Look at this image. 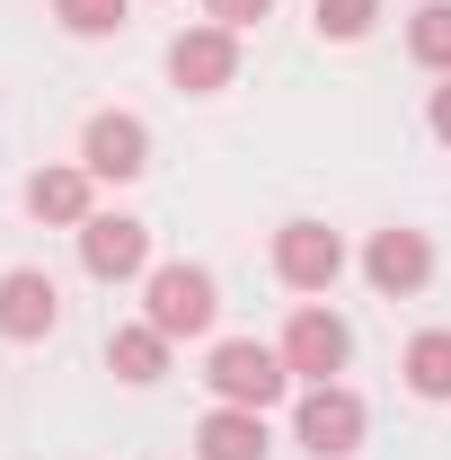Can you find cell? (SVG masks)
<instances>
[{"mask_svg": "<svg viewBox=\"0 0 451 460\" xmlns=\"http://www.w3.org/2000/svg\"><path fill=\"white\" fill-rule=\"evenodd\" d=\"M425 124H434V142H451V80L434 89V107H425Z\"/></svg>", "mask_w": 451, "mask_h": 460, "instance_id": "19", "label": "cell"}, {"mask_svg": "<svg viewBox=\"0 0 451 460\" xmlns=\"http://www.w3.org/2000/svg\"><path fill=\"white\" fill-rule=\"evenodd\" d=\"M213 310H222V292H213L204 266H151V275H142V319H151L169 345L177 337H204Z\"/></svg>", "mask_w": 451, "mask_h": 460, "instance_id": "2", "label": "cell"}, {"mask_svg": "<svg viewBox=\"0 0 451 460\" xmlns=\"http://www.w3.org/2000/svg\"><path fill=\"white\" fill-rule=\"evenodd\" d=\"M54 18L71 36H115V27L133 18V0H54Z\"/></svg>", "mask_w": 451, "mask_h": 460, "instance_id": "16", "label": "cell"}, {"mask_svg": "<svg viewBox=\"0 0 451 460\" xmlns=\"http://www.w3.org/2000/svg\"><path fill=\"white\" fill-rule=\"evenodd\" d=\"M169 80L186 89V98L230 89V80H239V36H230V27H186V36L169 45Z\"/></svg>", "mask_w": 451, "mask_h": 460, "instance_id": "8", "label": "cell"}, {"mask_svg": "<svg viewBox=\"0 0 451 460\" xmlns=\"http://www.w3.org/2000/svg\"><path fill=\"white\" fill-rule=\"evenodd\" d=\"M292 434H301V452H319V460H354L363 452V399L345 381H310L301 407H292Z\"/></svg>", "mask_w": 451, "mask_h": 460, "instance_id": "3", "label": "cell"}, {"mask_svg": "<svg viewBox=\"0 0 451 460\" xmlns=\"http://www.w3.org/2000/svg\"><path fill=\"white\" fill-rule=\"evenodd\" d=\"M204 9H213V27H230V36H239V27H257L275 0H204Z\"/></svg>", "mask_w": 451, "mask_h": 460, "instance_id": "18", "label": "cell"}, {"mask_svg": "<svg viewBox=\"0 0 451 460\" xmlns=\"http://www.w3.org/2000/svg\"><path fill=\"white\" fill-rule=\"evenodd\" d=\"M407 54L425 62V71H443V80H451V0H425V9L407 18Z\"/></svg>", "mask_w": 451, "mask_h": 460, "instance_id": "15", "label": "cell"}, {"mask_svg": "<svg viewBox=\"0 0 451 460\" xmlns=\"http://www.w3.org/2000/svg\"><path fill=\"white\" fill-rule=\"evenodd\" d=\"M372 18H381V0H319V36H337V45L372 36Z\"/></svg>", "mask_w": 451, "mask_h": 460, "instance_id": "17", "label": "cell"}, {"mask_svg": "<svg viewBox=\"0 0 451 460\" xmlns=\"http://www.w3.org/2000/svg\"><path fill=\"white\" fill-rule=\"evenodd\" d=\"M398 372H407L416 399H451V328H425V337L398 354Z\"/></svg>", "mask_w": 451, "mask_h": 460, "instance_id": "14", "label": "cell"}, {"mask_svg": "<svg viewBox=\"0 0 451 460\" xmlns=\"http://www.w3.org/2000/svg\"><path fill=\"white\" fill-rule=\"evenodd\" d=\"M54 319H62V292H54L45 266H9V275H0V337L9 345L54 337Z\"/></svg>", "mask_w": 451, "mask_h": 460, "instance_id": "9", "label": "cell"}, {"mask_svg": "<svg viewBox=\"0 0 451 460\" xmlns=\"http://www.w3.org/2000/svg\"><path fill=\"white\" fill-rule=\"evenodd\" d=\"M80 266H89L98 284L151 275V230L133 222V213H89V222H80Z\"/></svg>", "mask_w": 451, "mask_h": 460, "instance_id": "5", "label": "cell"}, {"mask_svg": "<svg viewBox=\"0 0 451 460\" xmlns=\"http://www.w3.org/2000/svg\"><path fill=\"white\" fill-rule=\"evenodd\" d=\"M283 363H292V381H337L345 363H354V328H345L337 310L301 301L292 328H283Z\"/></svg>", "mask_w": 451, "mask_h": 460, "instance_id": "4", "label": "cell"}, {"mask_svg": "<svg viewBox=\"0 0 451 460\" xmlns=\"http://www.w3.org/2000/svg\"><path fill=\"white\" fill-rule=\"evenodd\" d=\"M195 460H266V416L257 407H213L195 425Z\"/></svg>", "mask_w": 451, "mask_h": 460, "instance_id": "12", "label": "cell"}, {"mask_svg": "<svg viewBox=\"0 0 451 460\" xmlns=\"http://www.w3.org/2000/svg\"><path fill=\"white\" fill-rule=\"evenodd\" d=\"M363 275H372V292H390V301L425 292V284H434V239H425V230H372Z\"/></svg>", "mask_w": 451, "mask_h": 460, "instance_id": "10", "label": "cell"}, {"mask_svg": "<svg viewBox=\"0 0 451 460\" xmlns=\"http://www.w3.org/2000/svg\"><path fill=\"white\" fill-rule=\"evenodd\" d=\"M275 275H283L292 292H328V284L345 275V239H337L328 222H283V230H275Z\"/></svg>", "mask_w": 451, "mask_h": 460, "instance_id": "7", "label": "cell"}, {"mask_svg": "<svg viewBox=\"0 0 451 460\" xmlns=\"http://www.w3.org/2000/svg\"><path fill=\"white\" fill-rule=\"evenodd\" d=\"M204 381H213V399L222 407H266L292 390V363H283V345H257V337H222L204 354Z\"/></svg>", "mask_w": 451, "mask_h": 460, "instance_id": "1", "label": "cell"}, {"mask_svg": "<svg viewBox=\"0 0 451 460\" xmlns=\"http://www.w3.org/2000/svg\"><path fill=\"white\" fill-rule=\"evenodd\" d=\"M80 169L89 177H107V186H124V177H142L151 169V124L142 115H89V133H80Z\"/></svg>", "mask_w": 451, "mask_h": 460, "instance_id": "6", "label": "cell"}, {"mask_svg": "<svg viewBox=\"0 0 451 460\" xmlns=\"http://www.w3.org/2000/svg\"><path fill=\"white\" fill-rule=\"evenodd\" d=\"M107 372L133 381V390H151V381L169 372V337H160L151 319H142V328H115V337H107Z\"/></svg>", "mask_w": 451, "mask_h": 460, "instance_id": "13", "label": "cell"}, {"mask_svg": "<svg viewBox=\"0 0 451 460\" xmlns=\"http://www.w3.org/2000/svg\"><path fill=\"white\" fill-rule=\"evenodd\" d=\"M89 186H98L89 169H36V177H27V213H36V222L80 230L89 213H98V204H89Z\"/></svg>", "mask_w": 451, "mask_h": 460, "instance_id": "11", "label": "cell"}]
</instances>
